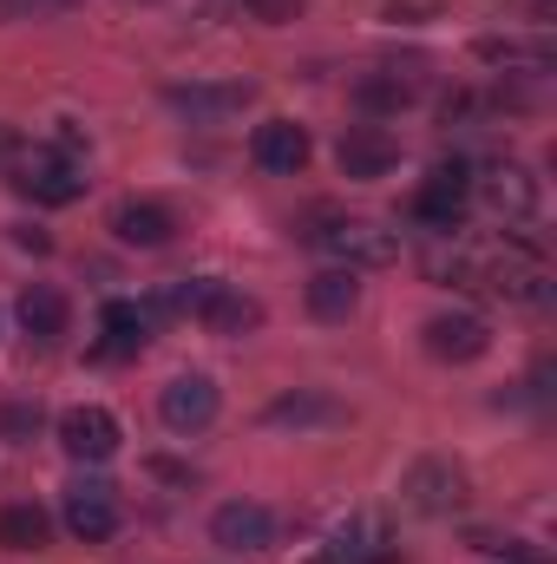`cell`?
Masks as SVG:
<instances>
[{
  "mask_svg": "<svg viewBox=\"0 0 557 564\" xmlns=\"http://www.w3.org/2000/svg\"><path fill=\"white\" fill-rule=\"evenodd\" d=\"M335 164H341V177H387L401 164V144L381 126H348L335 144Z\"/></svg>",
  "mask_w": 557,
  "mask_h": 564,
  "instance_id": "11",
  "label": "cell"
},
{
  "mask_svg": "<svg viewBox=\"0 0 557 564\" xmlns=\"http://www.w3.org/2000/svg\"><path fill=\"white\" fill-rule=\"evenodd\" d=\"M308 132L302 126H288V119H270V126H256V139H250V158L263 164V171H276V177H295L302 164H308Z\"/></svg>",
  "mask_w": 557,
  "mask_h": 564,
  "instance_id": "13",
  "label": "cell"
},
{
  "mask_svg": "<svg viewBox=\"0 0 557 564\" xmlns=\"http://www.w3.org/2000/svg\"><path fill=\"white\" fill-rule=\"evenodd\" d=\"M302 243L341 257V270H387V263L401 257V237H394V230H381V224H368V217H335V210H315V217L302 224Z\"/></svg>",
  "mask_w": 557,
  "mask_h": 564,
  "instance_id": "2",
  "label": "cell"
},
{
  "mask_svg": "<svg viewBox=\"0 0 557 564\" xmlns=\"http://www.w3.org/2000/svg\"><path fill=\"white\" fill-rule=\"evenodd\" d=\"M119 421L106 414V408H73V414H59V446L73 453V459H86V466H106L112 453H119Z\"/></svg>",
  "mask_w": 557,
  "mask_h": 564,
  "instance_id": "8",
  "label": "cell"
},
{
  "mask_svg": "<svg viewBox=\"0 0 557 564\" xmlns=\"http://www.w3.org/2000/svg\"><path fill=\"white\" fill-rule=\"evenodd\" d=\"M33 433H40V408H26V401L0 408V440H33Z\"/></svg>",
  "mask_w": 557,
  "mask_h": 564,
  "instance_id": "24",
  "label": "cell"
},
{
  "mask_svg": "<svg viewBox=\"0 0 557 564\" xmlns=\"http://www.w3.org/2000/svg\"><path fill=\"white\" fill-rule=\"evenodd\" d=\"M210 539H217L223 552H270V545H276V519H270V506H256V499H230V506L210 512Z\"/></svg>",
  "mask_w": 557,
  "mask_h": 564,
  "instance_id": "6",
  "label": "cell"
},
{
  "mask_svg": "<svg viewBox=\"0 0 557 564\" xmlns=\"http://www.w3.org/2000/svg\"><path fill=\"white\" fill-rule=\"evenodd\" d=\"M433 276L459 282V289H485V295H505V302H518V308H538V302H551V270H545V257L525 243V237H485V243H459V250H439L433 263H426Z\"/></svg>",
  "mask_w": 557,
  "mask_h": 564,
  "instance_id": "1",
  "label": "cell"
},
{
  "mask_svg": "<svg viewBox=\"0 0 557 564\" xmlns=\"http://www.w3.org/2000/svg\"><path fill=\"white\" fill-rule=\"evenodd\" d=\"M46 545V512L40 506H7L0 512V552H40Z\"/></svg>",
  "mask_w": 557,
  "mask_h": 564,
  "instance_id": "22",
  "label": "cell"
},
{
  "mask_svg": "<svg viewBox=\"0 0 557 564\" xmlns=\"http://www.w3.org/2000/svg\"><path fill=\"white\" fill-rule=\"evenodd\" d=\"M485 348H492V328H485L479 315H466V308L426 322V355H433V361H479Z\"/></svg>",
  "mask_w": 557,
  "mask_h": 564,
  "instance_id": "12",
  "label": "cell"
},
{
  "mask_svg": "<svg viewBox=\"0 0 557 564\" xmlns=\"http://www.w3.org/2000/svg\"><path fill=\"white\" fill-rule=\"evenodd\" d=\"M7 171H13L7 184H13L20 197H33V204H73V197H86V164H79L66 144H40V151H20Z\"/></svg>",
  "mask_w": 557,
  "mask_h": 564,
  "instance_id": "3",
  "label": "cell"
},
{
  "mask_svg": "<svg viewBox=\"0 0 557 564\" xmlns=\"http://www.w3.org/2000/svg\"><path fill=\"white\" fill-rule=\"evenodd\" d=\"M197 322H204L210 335H250V328L263 322V302H256V295H243V289H230V282H217V289L204 295Z\"/></svg>",
  "mask_w": 557,
  "mask_h": 564,
  "instance_id": "15",
  "label": "cell"
},
{
  "mask_svg": "<svg viewBox=\"0 0 557 564\" xmlns=\"http://www.w3.org/2000/svg\"><path fill=\"white\" fill-rule=\"evenodd\" d=\"M20 250H33V257H46V250H53V237H46V230H20Z\"/></svg>",
  "mask_w": 557,
  "mask_h": 564,
  "instance_id": "28",
  "label": "cell"
},
{
  "mask_svg": "<svg viewBox=\"0 0 557 564\" xmlns=\"http://www.w3.org/2000/svg\"><path fill=\"white\" fill-rule=\"evenodd\" d=\"M401 492H407L414 512H452L459 506V466L452 459H419Z\"/></svg>",
  "mask_w": 557,
  "mask_h": 564,
  "instance_id": "16",
  "label": "cell"
},
{
  "mask_svg": "<svg viewBox=\"0 0 557 564\" xmlns=\"http://www.w3.org/2000/svg\"><path fill=\"white\" fill-rule=\"evenodd\" d=\"M361 308V276L354 270H321L308 282V315L315 322H348Z\"/></svg>",
  "mask_w": 557,
  "mask_h": 564,
  "instance_id": "17",
  "label": "cell"
},
{
  "mask_svg": "<svg viewBox=\"0 0 557 564\" xmlns=\"http://www.w3.org/2000/svg\"><path fill=\"white\" fill-rule=\"evenodd\" d=\"M26 7H46V13H73L79 0H26Z\"/></svg>",
  "mask_w": 557,
  "mask_h": 564,
  "instance_id": "29",
  "label": "cell"
},
{
  "mask_svg": "<svg viewBox=\"0 0 557 564\" xmlns=\"http://www.w3.org/2000/svg\"><path fill=\"white\" fill-rule=\"evenodd\" d=\"M99 328H106V355H139L144 341H151V308H139V302H106Z\"/></svg>",
  "mask_w": 557,
  "mask_h": 564,
  "instance_id": "20",
  "label": "cell"
},
{
  "mask_svg": "<svg viewBox=\"0 0 557 564\" xmlns=\"http://www.w3.org/2000/svg\"><path fill=\"white\" fill-rule=\"evenodd\" d=\"M20 151H26V144H20V132H13V126H0V164H13Z\"/></svg>",
  "mask_w": 557,
  "mask_h": 564,
  "instance_id": "27",
  "label": "cell"
},
{
  "mask_svg": "<svg viewBox=\"0 0 557 564\" xmlns=\"http://www.w3.org/2000/svg\"><path fill=\"white\" fill-rule=\"evenodd\" d=\"M492 552H505V558H518V564H545V552L525 545V539H505V545H492Z\"/></svg>",
  "mask_w": 557,
  "mask_h": 564,
  "instance_id": "26",
  "label": "cell"
},
{
  "mask_svg": "<svg viewBox=\"0 0 557 564\" xmlns=\"http://www.w3.org/2000/svg\"><path fill=\"white\" fill-rule=\"evenodd\" d=\"M315 564H328V558H315Z\"/></svg>",
  "mask_w": 557,
  "mask_h": 564,
  "instance_id": "30",
  "label": "cell"
},
{
  "mask_svg": "<svg viewBox=\"0 0 557 564\" xmlns=\"http://www.w3.org/2000/svg\"><path fill=\"white\" fill-rule=\"evenodd\" d=\"M66 532L86 539V545H106L119 532V499H112L106 479H86V486L66 492Z\"/></svg>",
  "mask_w": 557,
  "mask_h": 564,
  "instance_id": "9",
  "label": "cell"
},
{
  "mask_svg": "<svg viewBox=\"0 0 557 564\" xmlns=\"http://www.w3.org/2000/svg\"><path fill=\"white\" fill-rule=\"evenodd\" d=\"M250 99H256L250 79H190V86H171V93H164V106L184 112V119H197V126H217V119L243 112Z\"/></svg>",
  "mask_w": 557,
  "mask_h": 564,
  "instance_id": "5",
  "label": "cell"
},
{
  "mask_svg": "<svg viewBox=\"0 0 557 564\" xmlns=\"http://www.w3.org/2000/svg\"><path fill=\"white\" fill-rule=\"evenodd\" d=\"M479 197H485V210L505 217V224H532V217H538V177H532L525 164H492V171L479 177Z\"/></svg>",
  "mask_w": 557,
  "mask_h": 564,
  "instance_id": "7",
  "label": "cell"
},
{
  "mask_svg": "<svg viewBox=\"0 0 557 564\" xmlns=\"http://www.w3.org/2000/svg\"><path fill=\"white\" fill-rule=\"evenodd\" d=\"M466 197H472V164L466 158H439L426 171V184H419L414 210H419V224H433V230H459Z\"/></svg>",
  "mask_w": 557,
  "mask_h": 564,
  "instance_id": "4",
  "label": "cell"
},
{
  "mask_svg": "<svg viewBox=\"0 0 557 564\" xmlns=\"http://www.w3.org/2000/svg\"><path fill=\"white\" fill-rule=\"evenodd\" d=\"M243 7H250L263 26H288V20L302 13V0H243Z\"/></svg>",
  "mask_w": 557,
  "mask_h": 564,
  "instance_id": "25",
  "label": "cell"
},
{
  "mask_svg": "<svg viewBox=\"0 0 557 564\" xmlns=\"http://www.w3.org/2000/svg\"><path fill=\"white\" fill-rule=\"evenodd\" d=\"M157 414H164L171 433H204V426L217 421V381H210V375H177V381L164 388Z\"/></svg>",
  "mask_w": 557,
  "mask_h": 564,
  "instance_id": "10",
  "label": "cell"
},
{
  "mask_svg": "<svg viewBox=\"0 0 557 564\" xmlns=\"http://www.w3.org/2000/svg\"><path fill=\"white\" fill-rule=\"evenodd\" d=\"M20 328H26L33 341H59V335H66V295L46 289V282H33V289L20 295Z\"/></svg>",
  "mask_w": 557,
  "mask_h": 564,
  "instance_id": "19",
  "label": "cell"
},
{
  "mask_svg": "<svg viewBox=\"0 0 557 564\" xmlns=\"http://www.w3.org/2000/svg\"><path fill=\"white\" fill-rule=\"evenodd\" d=\"M446 13V0H387V20L394 26H426V20H439Z\"/></svg>",
  "mask_w": 557,
  "mask_h": 564,
  "instance_id": "23",
  "label": "cell"
},
{
  "mask_svg": "<svg viewBox=\"0 0 557 564\" xmlns=\"http://www.w3.org/2000/svg\"><path fill=\"white\" fill-rule=\"evenodd\" d=\"M341 414H348V408H341L335 394L295 388V394H282V401H270V414H263V421H270V426H295V433H302V426H335Z\"/></svg>",
  "mask_w": 557,
  "mask_h": 564,
  "instance_id": "18",
  "label": "cell"
},
{
  "mask_svg": "<svg viewBox=\"0 0 557 564\" xmlns=\"http://www.w3.org/2000/svg\"><path fill=\"white\" fill-rule=\"evenodd\" d=\"M112 237L132 243V250H164V243L177 237V217H171L164 204H139V197H125V204L112 210Z\"/></svg>",
  "mask_w": 557,
  "mask_h": 564,
  "instance_id": "14",
  "label": "cell"
},
{
  "mask_svg": "<svg viewBox=\"0 0 557 564\" xmlns=\"http://www.w3.org/2000/svg\"><path fill=\"white\" fill-rule=\"evenodd\" d=\"M354 106L381 119V112H401V106H414V86H407L401 73H368V79L354 86Z\"/></svg>",
  "mask_w": 557,
  "mask_h": 564,
  "instance_id": "21",
  "label": "cell"
}]
</instances>
